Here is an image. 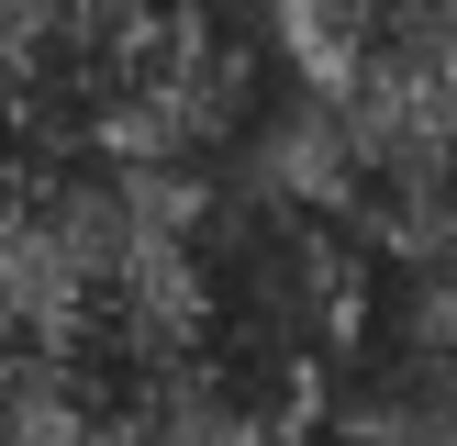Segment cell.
<instances>
[{
  "label": "cell",
  "instance_id": "6da1fadb",
  "mask_svg": "<svg viewBox=\"0 0 457 446\" xmlns=\"http://www.w3.org/2000/svg\"><path fill=\"white\" fill-rule=\"evenodd\" d=\"M268 34L369 134L457 156V0H268Z\"/></svg>",
  "mask_w": 457,
  "mask_h": 446
},
{
  "label": "cell",
  "instance_id": "7a4b0ae2",
  "mask_svg": "<svg viewBox=\"0 0 457 446\" xmlns=\"http://www.w3.org/2000/svg\"><path fill=\"white\" fill-rule=\"evenodd\" d=\"M245 112H257V56H245L201 0H168L156 34L134 45V67L112 78L89 145H101L112 168H212L245 134Z\"/></svg>",
  "mask_w": 457,
  "mask_h": 446
}]
</instances>
